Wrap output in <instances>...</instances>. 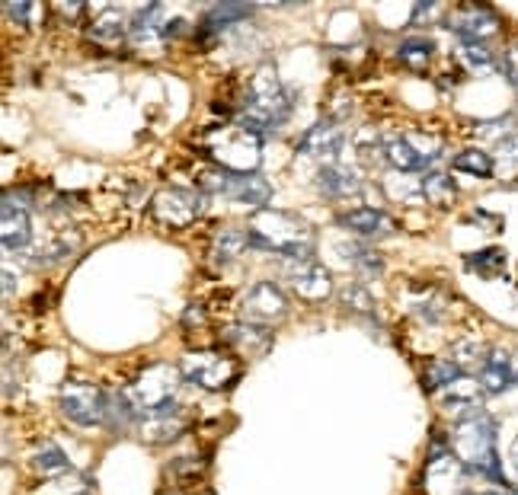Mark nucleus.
Listing matches in <instances>:
<instances>
[{"label": "nucleus", "instance_id": "obj_1", "mask_svg": "<svg viewBox=\"0 0 518 495\" xmlns=\"http://www.w3.org/2000/svg\"><path fill=\"white\" fill-rule=\"evenodd\" d=\"M244 230L250 237V246H256V250H266V253L285 256V259H311L314 256L311 224L291 211L266 205L250 214Z\"/></svg>", "mask_w": 518, "mask_h": 495}, {"label": "nucleus", "instance_id": "obj_2", "mask_svg": "<svg viewBox=\"0 0 518 495\" xmlns=\"http://www.w3.org/2000/svg\"><path fill=\"white\" fill-rule=\"evenodd\" d=\"M288 115H291V96L282 84L279 71L272 64H259L247 77L237 122L256 131V135H266V131H279L288 122Z\"/></svg>", "mask_w": 518, "mask_h": 495}, {"label": "nucleus", "instance_id": "obj_3", "mask_svg": "<svg viewBox=\"0 0 518 495\" xmlns=\"http://www.w3.org/2000/svg\"><path fill=\"white\" fill-rule=\"evenodd\" d=\"M448 451L455 454L467 470H477L490 480H503V460L496 451V422L487 412L467 416L448 435Z\"/></svg>", "mask_w": 518, "mask_h": 495}, {"label": "nucleus", "instance_id": "obj_4", "mask_svg": "<svg viewBox=\"0 0 518 495\" xmlns=\"http://www.w3.org/2000/svg\"><path fill=\"white\" fill-rule=\"evenodd\" d=\"M205 151L221 170L228 173H256L263 160V135L247 125H218L205 131Z\"/></svg>", "mask_w": 518, "mask_h": 495}, {"label": "nucleus", "instance_id": "obj_5", "mask_svg": "<svg viewBox=\"0 0 518 495\" xmlns=\"http://www.w3.org/2000/svg\"><path fill=\"white\" fill-rule=\"evenodd\" d=\"M183 371L167 365V361H151L132 384L119 390L125 396V403L132 406L135 416H148V412L176 403V390H180Z\"/></svg>", "mask_w": 518, "mask_h": 495}, {"label": "nucleus", "instance_id": "obj_6", "mask_svg": "<svg viewBox=\"0 0 518 495\" xmlns=\"http://www.w3.org/2000/svg\"><path fill=\"white\" fill-rule=\"evenodd\" d=\"M384 157L394 170L419 173L442 157V138L435 135V131H426V128H407V131H400V135L387 138Z\"/></svg>", "mask_w": 518, "mask_h": 495}, {"label": "nucleus", "instance_id": "obj_7", "mask_svg": "<svg viewBox=\"0 0 518 495\" xmlns=\"http://www.w3.org/2000/svg\"><path fill=\"white\" fill-rule=\"evenodd\" d=\"M180 371H183V377L189 384L215 393V390H228L237 381L240 365H237L234 355L221 352V349H199V352L183 355Z\"/></svg>", "mask_w": 518, "mask_h": 495}, {"label": "nucleus", "instance_id": "obj_8", "mask_svg": "<svg viewBox=\"0 0 518 495\" xmlns=\"http://www.w3.org/2000/svg\"><path fill=\"white\" fill-rule=\"evenodd\" d=\"M58 406L61 416L80 428L103 425L109 419V396L90 381H64L58 393Z\"/></svg>", "mask_w": 518, "mask_h": 495}, {"label": "nucleus", "instance_id": "obj_9", "mask_svg": "<svg viewBox=\"0 0 518 495\" xmlns=\"http://www.w3.org/2000/svg\"><path fill=\"white\" fill-rule=\"evenodd\" d=\"M167 42H170V16L160 4H151L132 16V26H128V45H132V52L160 58Z\"/></svg>", "mask_w": 518, "mask_h": 495}, {"label": "nucleus", "instance_id": "obj_10", "mask_svg": "<svg viewBox=\"0 0 518 495\" xmlns=\"http://www.w3.org/2000/svg\"><path fill=\"white\" fill-rule=\"evenodd\" d=\"M282 278L288 282V288L295 291L301 301L307 304H323L327 297H333V275L320 266V262L311 259H285Z\"/></svg>", "mask_w": 518, "mask_h": 495}, {"label": "nucleus", "instance_id": "obj_11", "mask_svg": "<svg viewBox=\"0 0 518 495\" xmlns=\"http://www.w3.org/2000/svg\"><path fill=\"white\" fill-rule=\"evenodd\" d=\"M151 214L157 224L183 230L202 214V195L196 189H180V186H167L151 198Z\"/></svg>", "mask_w": 518, "mask_h": 495}, {"label": "nucleus", "instance_id": "obj_12", "mask_svg": "<svg viewBox=\"0 0 518 495\" xmlns=\"http://www.w3.org/2000/svg\"><path fill=\"white\" fill-rule=\"evenodd\" d=\"M445 26L455 32L458 39L464 42H487L493 39L499 29H503V20L493 7H483V4H461V7H451L445 16Z\"/></svg>", "mask_w": 518, "mask_h": 495}, {"label": "nucleus", "instance_id": "obj_13", "mask_svg": "<svg viewBox=\"0 0 518 495\" xmlns=\"http://www.w3.org/2000/svg\"><path fill=\"white\" fill-rule=\"evenodd\" d=\"M240 317L247 323L272 326L288 317V297L275 282H256L240 301Z\"/></svg>", "mask_w": 518, "mask_h": 495}, {"label": "nucleus", "instance_id": "obj_14", "mask_svg": "<svg viewBox=\"0 0 518 495\" xmlns=\"http://www.w3.org/2000/svg\"><path fill=\"white\" fill-rule=\"evenodd\" d=\"M423 483L429 495H467V467L451 451H435Z\"/></svg>", "mask_w": 518, "mask_h": 495}, {"label": "nucleus", "instance_id": "obj_15", "mask_svg": "<svg viewBox=\"0 0 518 495\" xmlns=\"http://www.w3.org/2000/svg\"><path fill=\"white\" fill-rule=\"evenodd\" d=\"M346 147V131L339 128L333 119H323L314 128H307V135L301 138V154L317 160L320 167H330V163H339V154Z\"/></svg>", "mask_w": 518, "mask_h": 495}, {"label": "nucleus", "instance_id": "obj_16", "mask_svg": "<svg viewBox=\"0 0 518 495\" xmlns=\"http://www.w3.org/2000/svg\"><path fill=\"white\" fill-rule=\"evenodd\" d=\"M339 227H346L349 234L362 237V240H384L397 230V221L381 208H349L339 214Z\"/></svg>", "mask_w": 518, "mask_h": 495}, {"label": "nucleus", "instance_id": "obj_17", "mask_svg": "<svg viewBox=\"0 0 518 495\" xmlns=\"http://www.w3.org/2000/svg\"><path fill=\"white\" fill-rule=\"evenodd\" d=\"M183 428H186V416H183V409L176 406V403L160 406V409L148 412V416H138V419H135V432H138L144 441H154V444L180 438Z\"/></svg>", "mask_w": 518, "mask_h": 495}, {"label": "nucleus", "instance_id": "obj_18", "mask_svg": "<svg viewBox=\"0 0 518 495\" xmlns=\"http://www.w3.org/2000/svg\"><path fill=\"white\" fill-rule=\"evenodd\" d=\"M483 396H487V390H483L480 377L474 374H461L455 384H448L445 390H439V400L448 412H458V422L467 419V416H477V412H483Z\"/></svg>", "mask_w": 518, "mask_h": 495}, {"label": "nucleus", "instance_id": "obj_19", "mask_svg": "<svg viewBox=\"0 0 518 495\" xmlns=\"http://www.w3.org/2000/svg\"><path fill=\"white\" fill-rule=\"evenodd\" d=\"M0 237H4V250L7 256L10 253H20L29 246L32 240V221H29V208L16 198L13 202V195L4 198V208H0Z\"/></svg>", "mask_w": 518, "mask_h": 495}, {"label": "nucleus", "instance_id": "obj_20", "mask_svg": "<svg viewBox=\"0 0 518 495\" xmlns=\"http://www.w3.org/2000/svg\"><path fill=\"white\" fill-rule=\"evenodd\" d=\"M224 345H231V349L237 355H247V358H259V355H266L272 349V333H269V326H259V323H247V320H240L234 326H228L221 333Z\"/></svg>", "mask_w": 518, "mask_h": 495}, {"label": "nucleus", "instance_id": "obj_21", "mask_svg": "<svg viewBox=\"0 0 518 495\" xmlns=\"http://www.w3.org/2000/svg\"><path fill=\"white\" fill-rule=\"evenodd\" d=\"M224 198H231V202H237V205H247V208L259 211V208H266V202L272 198V186L259 173H231L228 189H224Z\"/></svg>", "mask_w": 518, "mask_h": 495}, {"label": "nucleus", "instance_id": "obj_22", "mask_svg": "<svg viewBox=\"0 0 518 495\" xmlns=\"http://www.w3.org/2000/svg\"><path fill=\"white\" fill-rule=\"evenodd\" d=\"M128 26H132V16H125L122 10L116 7H106L93 16V23H90V39L96 45H106V48H116L122 42H128Z\"/></svg>", "mask_w": 518, "mask_h": 495}, {"label": "nucleus", "instance_id": "obj_23", "mask_svg": "<svg viewBox=\"0 0 518 495\" xmlns=\"http://www.w3.org/2000/svg\"><path fill=\"white\" fill-rule=\"evenodd\" d=\"M362 189V179L346 163H330V167L317 170V192H323L327 198H349Z\"/></svg>", "mask_w": 518, "mask_h": 495}, {"label": "nucleus", "instance_id": "obj_24", "mask_svg": "<svg viewBox=\"0 0 518 495\" xmlns=\"http://www.w3.org/2000/svg\"><path fill=\"white\" fill-rule=\"evenodd\" d=\"M397 58L403 68L410 71H426L435 58V42L429 36H407L397 45Z\"/></svg>", "mask_w": 518, "mask_h": 495}, {"label": "nucleus", "instance_id": "obj_25", "mask_svg": "<svg viewBox=\"0 0 518 495\" xmlns=\"http://www.w3.org/2000/svg\"><path fill=\"white\" fill-rule=\"evenodd\" d=\"M250 246L247 230L240 227H218L212 237V256L218 262H234L237 256H244V250Z\"/></svg>", "mask_w": 518, "mask_h": 495}, {"label": "nucleus", "instance_id": "obj_26", "mask_svg": "<svg viewBox=\"0 0 518 495\" xmlns=\"http://www.w3.org/2000/svg\"><path fill=\"white\" fill-rule=\"evenodd\" d=\"M419 189H423V198L435 208H448L458 198V189H455V183H451V176L439 173V170L423 173V179H419Z\"/></svg>", "mask_w": 518, "mask_h": 495}, {"label": "nucleus", "instance_id": "obj_27", "mask_svg": "<svg viewBox=\"0 0 518 495\" xmlns=\"http://www.w3.org/2000/svg\"><path fill=\"white\" fill-rule=\"evenodd\" d=\"M451 170L487 179V176H493V170H496V160H493V154L480 151V147H467V151L455 154V160H451Z\"/></svg>", "mask_w": 518, "mask_h": 495}, {"label": "nucleus", "instance_id": "obj_28", "mask_svg": "<svg viewBox=\"0 0 518 495\" xmlns=\"http://www.w3.org/2000/svg\"><path fill=\"white\" fill-rule=\"evenodd\" d=\"M458 61L467 71H490L496 68V55L490 52L487 42H458Z\"/></svg>", "mask_w": 518, "mask_h": 495}, {"label": "nucleus", "instance_id": "obj_29", "mask_svg": "<svg viewBox=\"0 0 518 495\" xmlns=\"http://www.w3.org/2000/svg\"><path fill=\"white\" fill-rule=\"evenodd\" d=\"M461 374H464V371H461L451 358H435V361H429V368H426V374H423V384H426V390L439 393V390H445L448 384H455Z\"/></svg>", "mask_w": 518, "mask_h": 495}, {"label": "nucleus", "instance_id": "obj_30", "mask_svg": "<svg viewBox=\"0 0 518 495\" xmlns=\"http://www.w3.org/2000/svg\"><path fill=\"white\" fill-rule=\"evenodd\" d=\"M32 467H36L42 476H61V473L71 470L68 457H64V451L58 448L55 441H45L42 444V448L36 451V457H32Z\"/></svg>", "mask_w": 518, "mask_h": 495}, {"label": "nucleus", "instance_id": "obj_31", "mask_svg": "<svg viewBox=\"0 0 518 495\" xmlns=\"http://www.w3.org/2000/svg\"><path fill=\"white\" fill-rule=\"evenodd\" d=\"M346 262L349 266L359 272L362 278H375V275H381L384 272V259L371 250V246H346Z\"/></svg>", "mask_w": 518, "mask_h": 495}, {"label": "nucleus", "instance_id": "obj_32", "mask_svg": "<svg viewBox=\"0 0 518 495\" xmlns=\"http://www.w3.org/2000/svg\"><path fill=\"white\" fill-rule=\"evenodd\" d=\"M352 147H355V154H359L365 163L387 160V157H384V151H387V138H381L375 128H362L359 135L352 138Z\"/></svg>", "mask_w": 518, "mask_h": 495}, {"label": "nucleus", "instance_id": "obj_33", "mask_svg": "<svg viewBox=\"0 0 518 495\" xmlns=\"http://www.w3.org/2000/svg\"><path fill=\"white\" fill-rule=\"evenodd\" d=\"M467 266H471L483 278H496L499 272L506 269V253L496 250V246H493V250H480V253L467 256Z\"/></svg>", "mask_w": 518, "mask_h": 495}, {"label": "nucleus", "instance_id": "obj_34", "mask_svg": "<svg viewBox=\"0 0 518 495\" xmlns=\"http://www.w3.org/2000/svg\"><path fill=\"white\" fill-rule=\"evenodd\" d=\"M339 301H343V307L352 310V313H371L375 310V301H371L368 288L359 285V282H349L343 291H339Z\"/></svg>", "mask_w": 518, "mask_h": 495}, {"label": "nucleus", "instance_id": "obj_35", "mask_svg": "<svg viewBox=\"0 0 518 495\" xmlns=\"http://www.w3.org/2000/svg\"><path fill=\"white\" fill-rule=\"evenodd\" d=\"M496 157L509 163V167H518V128H509L506 135L496 141Z\"/></svg>", "mask_w": 518, "mask_h": 495}, {"label": "nucleus", "instance_id": "obj_36", "mask_svg": "<svg viewBox=\"0 0 518 495\" xmlns=\"http://www.w3.org/2000/svg\"><path fill=\"white\" fill-rule=\"evenodd\" d=\"M503 68H506V74H509V80L518 87V45H512L509 52H506V58H503Z\"/></svg>", "mask_w": 518, "mask_h": 495}, {"label": "nucleus", "instance_id": "obj_37", "mask_svg": "<svg viewBox=\"0 0 518 495\" xmlns=\"http://www.w3.org/2000/svg\"><path fill=\"white\" fill-rule=\"evenodd\" d=\"M506 358H509V371H512V381L518 384V345H515V349H506Z\"/></svg>", "mask_w": 518, "mask_h": 495}, {"label": "nucleus", "instance_id": "obj_38", "mask_svg": "<svg viewBox=\"0 0 518 495\" xmlns=\"http://www.w3.org/2000/svg\"><path fill=\"white\" fill-rule=\"evenodd\" d=\"M509 464H512V473H515V480H518V438H515L512 451H509Z\"/></svg>", "mask_w": 518, "mask_h": 495}, {"label": "nucleus", "instance_id": "obj_39", "mask_svg": "<svg viewBox=\"0 0 518 495\" xmlns=\"http://www.w3.org/2000/svg\"><path fill=\"white\" fill-rule=\"evenodd\" d=\"M483 495H493V492H483Z\"/></svg>", "mask_w": 518, "mask_h": 495}, {"label": "nucleus", "instance_id": "obj_40", "mask_svg": "<svg viewBox=\"0 0 518 495\" xmlns=\"http://www.w3.org/2000/svg\"><path fill=\"white\" fill-rule=\"evenodd\" d=\"M512 495H518V492H512Z\"/></svg>", "mask_w": 518, "mask_h": 495}]
</instances>
